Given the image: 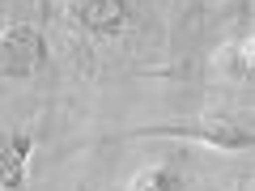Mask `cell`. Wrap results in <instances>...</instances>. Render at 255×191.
I'll return each instance as SVG.
<instances>
[{
	"mask_svg": "<svg viewBox=\"0 0 255 191\" xmlns=\"http://www.w3.org/2000/svg\"><path fill=\"white\" fill-rule=\"evenodd\" d=\"M132 136L145 140H196V145H213V149H230V153H251L255 132L251 123L238 119H200V123H153V127H136Z\"/></svg>",
	"mask_w": 255,
	"mask_h": 191,
	"instance_id": "obj_1",
	"label": "cell"
},
{
	"mask_svg": "<svg viewBox=\"0 0 255 191\" xmlns=\"http://www.w3.org/2000/svg\"><path fill=\"white\" fill-rule=\"evenodd\" d=\"M47 64V38L38 26L17 21L0 34V73L4 77H34Z\"/></svg>",
	"mask_w": 255,
	"mask_h": 191,
	"instance_id": "obj_2",
	"label": "cell"
},
{
	"mask_svg": "<svg viewBox=\"0 0 255 191\" xmlns=\"http://www.w3.org/2000/svg\"><path fill=\"white\" fill-rule=\"evenodd\" d=\"M30 149H34L30 127H4L0 132V191H26Z\"/></svg>",
	"mask_w": 255,
	"mask_h": 191,
	"instance_id": "obj_3",
	"label": "cell"
},
{
	"mask_svg": "<svg viewBox=\"0 0 255 191\" xmlns=\"http://www.w3.org/2000/svg\"><path fill=\"white\" fill-rule=\"evenodd\" d=\"M73 17L90 34H115L128 21V0H73Z\"/></svg>",
	"mask_w": 255,
	"mask_h": 191,
	"instance_id": "obj_4",
	"label": "cell"
},
{
	"mask_svg": "<svg viewBox=\"0 0 255 191\" xmlns=\"http://www.w3.org/2000/svg\"><path fill=\"white\" fill-rule=\"evenodd\" d=\"M251 34H238L234 43L226 47V51H221V64H226V73L230 77H238V81H247V77H251Z\"/></svg>",
	"mask_w": 255,
	"mask_h": 191,
	"instance_id": "obj_5",
	"label": "cell"
},
{
	"mask_svg": "<svg viewBox=\"0 0 255 191\" xmlns=\"http://www.w3.org/2000/svg\"><path fill=\"white\" fill-rule=\"evenodd\" d=\"M128 191H183V183L166 166H149V170H140L136 179L128 183Z\"/></svg>",
	"mask_w": 255,
	"mask_h": 191,
	"instance_id": "obj_6",
	"label": "cell"
}]
</instances>
